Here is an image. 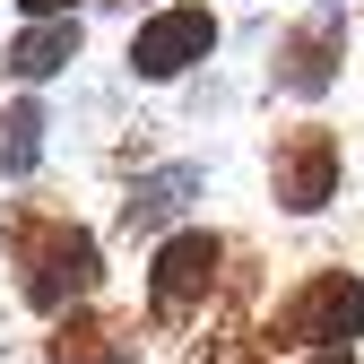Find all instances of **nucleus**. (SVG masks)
I'll return each instance as SVG.
<instances>
[{
    "mask_svg": "<svg viewBox=\"0 0 364 364\" xmlns=\"http://www.w3.org/2000/svg\"><path fill=\"white\" fill-rule=\"evenodd\" d=\"M78 9H96V0H18V18H78Z\"/></svg>",
    "mask_w": 364,
    "mask_h": 364,
    "instance_id": "11",
    "label": "nucleus"
},
{
    "mask_svg": "<svg viewBox=\"0 0 364 364\" xmlns=\"http://www.w3.org/2000/svg\"><path fill=\"white\" fill-rule=\"evenodd\" d=\"M338 182H347V148H338L330 122L278 130V148H269V200H278L287 217H321L338 200Z\"/></svg>",
    "mask_w": 364,
    "mask_h": 364,
    "instance_id": "6",
    "label": "nucleus"
},
{
    "mask_svg": "<svg viewBox=\"0 0 364 364\" xmlns=\"http://www.w3.org/2000/svg\"><path fill=\"white\" fill-rule=\"evenodd\" d=\"M78 53H87V26L78 18H26L9 35V53H0V70H9L18 87H43V78H61Z\"/></svg>",
    "mask_w": 364,
    "mask_h": 364,
    "instance_id": "9",
    "label": "nucleus"
},
{
    "mask_svg": "<svg viewBox=\"0 0 364 364\" xmlns=\"http://www.w3.org/2000/svg\"><path fill=\"white\" fill-rule=\"evenodd\" d=\"M252 338H260V355H278V347L287 355H355V338H364V269H347V260L304 269L252 321Z\"/></svg>",
    "mask_w": 364,
    "mask_h": 364,
    "instance_id": "2",
    "label": "nucleus"
},
{
    "mask_svg": "<svg viewBox=\"0 0 364 364\" xmlns=\"http://www.w3.org/2000/svg\"><path fill=\"white\" fill-rule=\"evenodd\" d=\"M338 70H347V0H312V9L269 43V87L312 105V96L338 87Z\"/></svg>",
    "mask_w": 364,
    "mask_h": 364,
    "instance_id": "5",
    "label": "nucleus"
},
{
    "mask_svg": "<svg viewBox=\"0 0 364 364\" xmlns=\"http://www.w3.org/2000/svg\"><path fill=\"white\" fill-rule=\"evenodd\" d=\"M148 355V321L139 312H105V304H78L53 321L43 338V364H139Z\"/></svg>",
    "mask_w": 364,
    "mask_h": 364,
    "instance_id": "7",
    "label": "nucleus"
},
{
    "mask_svg": "<svg viewBox=\"0 0 364 364\" xmlns=\"http://www.w3.org/2000/svg\"><path fill=\"white\" fill-rule=\"evenodd\" d=\"M225 260H235V243H225L217 225H173V235L148 252V330L200 321V312L217 304V287H225Z\"/></svg>",
    "mask_w": 364,
    "mask_h": 364,
    "instance_id": "3",
    "label": "nucleus"
},
{
    "mask_svg": "<svg viewBox=\"0 0 364 364\" xmlns=\"http://www.w3.org/2000/svg\"><path fill=\"white\" fill-rule=\"evenodd\" d=\"M295 364H355V355H295Z\"/></svg>",
    "mask_w": 364,
    "mask_h": 364,
    "instance_id": "12",
    "label": "nucleus"
},
{
    "mask_svg": "<svg viewBox=\"0 0 364 364\" xmlns=\"http://www.w3.org/2000/svg\"><path fill=\"white\" fill-rule=\"evenodd\" d=\"M0 252L18 269V304L43 312V321L96 304V287H105V243H96V225H78L70 208H26L18 200L0 217Z\"/></svg>",
    "mask_w": 364,
    "mask_h": 364,
    "instance_id": "1",
    "label": "nucleus"
},
{
    "mask_svg": "<svg viewBox=\"0 0 364 364\" xmlns=\"http://www.w3.org/2000/svg\"><path fill=\"white\" fill-rule=\"evenodd\" d=\"M208 191V165H191V156H173V165H148L139 182L122 191V235H173L182 217H191V200Z\"/></svg>",
    "mask_w": 364,
    "mask_h": 364,
    "instance_id": "8",
    "label": "nucleus"
},
{
    "mask_svg": "<svg viewBox=\"0 0 364 364\" xmlns=\"http://www.w3.org/2000/svg\"><path fill=\"white\" fill-rule=\"evenodd\" d=\"M208 53H217V9H208V0H156V9L130 26L122 70L139 87H173V78H191Z\"/></svg>",
    "mask_w": 364,
    "mask_h": 364,
    "instance_id": "4",
    "label": "nucleus"
},
{
    "mask_svg": "<svg viewBox=\"0 0 364 364\" xmlns=\"http://www.w3.org/2000/svg\"><path fill=\"white\" fill-rule=\"evenodd\" d=\"M43 130H53V122H43L35 96H18L9 113H0V173H35L43 165Z\"/></svg>",
    "mask_w": 364,
    "mask_h": 364,
    "instance_id": "10",
    "label": "nucleus"
}]
</instances>
